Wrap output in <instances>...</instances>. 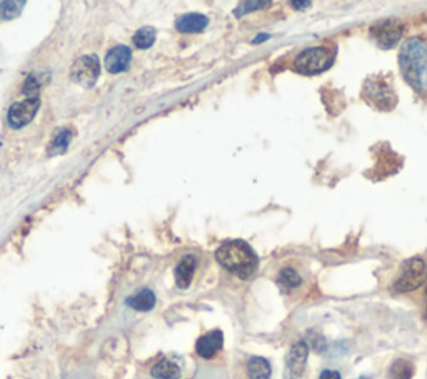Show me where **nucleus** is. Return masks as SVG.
<instances>
[{"label": "nucleus", "mask_w": 427, "mask_h": 379, "mask_svg": "<svg viewBox=\"0 0 427 379\" xmlns=\"http://www.w3.org/2000/svg\"><path fill=\"white\" fill-rule=\"evenodd\" d=\"M319 379H342L341 373L334 371V369H324L322 373H320Z\"/></svg>", "instance_id": "b1692460"}, {"label": "nucleus", "mask_w": 427, "mask_h": 379, "mask_svg": "<svg viewBox=\"0 0 427 379\" xmlns=\"http://www.w3.org/2000/svg\"><path fill=\"white\" fill-rule=\"evenodd\" d=\"M39 107H40L39 97H29V99L22 100V103L13 104L12 107L8 109V115H7L8 126L13 129H21L27 126V124L35 117Z\"/></svg>", "instance_id": "1a4fd4ad"}, {"label": "nucleus", "mask_w": 427, "mask_h": 379, "mask_svg": "<svg viewBox=\"0 0 427 379\" xmlns=\"http://www.w3.org/2000/svg\"><path fill=\"white\" fill-rule=\"evenodd\" d=\"M309 358V346L305 341H297L291 346L289 353L286 356V368H284V379H299L303 378L308 366Z\"/></svg>", "instance_id": "0eeeda50"}, {"label": "nucleus", "mask_w": 427, "mask_h": 379, "mask_svg": "<svg viewBox=\"0 0 427 379\" xmlns=\"http://www.w3.org/2000/svg\"><path fill=\"white\" fill-rule=\"evenodd\" d=\"M362 95L369 104H373L374 107L380 110H391L392 107H396V94H394L392 86L389 84L387 78L384 77L375 76L368 78Z\"/></svg>", "instance_id": "20e7f679"}, {"label": "nucleus", "mask_w": 427, "mask_h": 379, "mask_svg": "<svg viewBox=\"0 0 427 379\" xmlns=\"http://www.w3.org/2000/svg\"><path fill=\"white\" fill-rule=\"evenodd\" d=\"M277 283L286 289H296L303 284V277L299 276L294 267H282L279 276H277Z\"/></svg>", "instance_id": "a211bd4d"}, {"label": "nucleus", "mask_w": 427, "mask_h": 379, "mask_svg": "<svg viewBox=\"0 0 427 379\" xmlns=\"http://www.w3.org/2000/svg\"><path fill=\"white\" fill-rule=\"evenodd\" d=\"M399 67L404 78L419 94H427V44L411 37L399 50Z\"/></svg>", "instance_id": "f257e3e1"}, {"label": "nucleus", "mask_w": 427, "mask_h": 379, "mask_svg": "<svg viewBox=\"0 0 427 379\" xmlns=\"http://www.w3.org/2000/svg\"><path fill=\"white\" fill-rule=\"evenodd\" d=\"M99 74L100 64L95 55H83V57L77 59L71 69L72 81L81 87H86V89H90L95 84L97 78H99Z\"/></svg>", "instance_id": "423d86ee"}, {"label": "nucleus", "mask_w": 427, "mask_h": 379, "mask_svg": "<svg viewBox=\"0 0 427 379\" xmlns=\"http://www.w3.org/2000/svg\"><path fill=\"white\" fill-rule=\"evenodd\" d=\"M427 279V262L422 257H411L404 262L401 276L394 283L396 293H412L421 288Z\"/></svg>", "instance_id": "39448f33"}, {"label": "nucleus", "mask_w": 427, "mask_h": 379, "mask_svg": "<svg viewBox=\"0 0 427 379\" xmlns=\"http://www.w3.org/2000/svg\"><path fill=\"white\" fill-rule=\"evenodd\" d=\"M156 42V30L152 27H142L134 35V45L137 49H148Z\"/></svg>", "instance_id": "6ab92c4d"}, {"label": "nucleus", "mask_w": 427, "mask_h": 379, "mask_svg": "<svg viewBox=\"0 0 427 379\" xmlns=\"http://www.w3.org/2000/svg\"><path fill=\"white\" fill-rule=\"evenodd\" d=\"M249 379H269L272 374L271 363L261 356H252L247 361Z\"/></svg>", "instance_id": "dca6fc26"}, {"label": "nucleus", "mask_w": 427, "mask_h": 379, "mask_svg": "<svg viewBox=\"0 0 427 379\" xmlns=\"http://www.w3.org/2000/svg\"><path fill=\"white\" fill-rule=\"evenodd\" d=\"M266 39H269V35L264 34V37H257V39H255L254 42H261V40H266Z\"/></svg>", "instance_id": "bb28decb"}, {"label": "nucleus", "mask_w": 427, "mask_h": 379, "mask_svg": "<svg viewBox=\"0 0 427 379\" xmlns=\"http://www.w3.org/2000/svg\"><path fill=\"white\" fill-rule=\"evenodd\" d=\"M209 24V18L202 13H185V16L179 17L175 22V29L182 34H197L202 32Z\"/></svg>", "instance_id": "ddd939ff"}, {"label": "nucleus", "mask_w": 427, "mask_h": 379, "mask_svg": "<svg viewBox=\"0 0 427 379\" xmlns=\"http://www.w3.org/2000/svg\"><path fill=\"white\" fill-rule=\"evenodd\" d=\"M197 269L196 256H185L175 267V284L179 289H187Z\"/></svg>", "instance_id": "f8f14e48"}, {"label": "nucleus", "mask_w": 427, "mask_h": 379, "mask_svg": "<svg viewBox=\"0 0 427 379\" xmlns=\"http://www.w3.org/2000/svg\"><path fill=\"white\" fill-rule=\"evenodd\" d=\"M414 364L407 359H396L389 369V379H412L414 378Z\"/></svg>", "instance_id": "f3484780"}, {"label": "nucleus", "mask_w": 427, "mask_h": 379, "mask_svg": "<svg viewBox=\"0 0 427 379\" xmlns=\"http://www.w3.org/2000/svg\"><path fill=\"white\" fill-rule=\"evenodd\" d=\"M69 142H71V132L60 131L50 146V154H64L67 151Z\"/></svg>", "instance_id": "aec40b11"}, {"label": "nucleus", "mask_w": 427, "mask_h": 379, "mask_svg": "<svg viewBox=\"0 0 427 379\" xmlns=\"http://www.w3.org/2000/svg\"><path fill=\"white\" fill-rule=\"evenodd\" d=\"M267 6H271V2H242L238 8H235V16L240 17V16H244V13L257 11V8H262Z\"/></svg>", "instance_id": "4be33fe9"}, {"label": "nucleus", "mask_w": 427, "mask_h": 379, "mask_svg": "<svg viewBox=\"0 0 427 379\" xmlns=\"http://www.w3.org/2000/svg\"><path fill=\"white\" fill-rule=\"evenodd\" d=\"M334 57H336V50L326 47V45L309 47L296 57L294 71L304 74V76H315V74L327 71L332 66Z\"/></svg>", "instance_id": "7ed1b4c3"}, {"label": "nucleus", "mask_w": 427, "mask_h": 379, "mask_svg": "<svg viewBox=\"0 0 427 379\" xmlns=\"http://www.w3.org/2000/svg\"><path fill=\"white\" fill-rule=\"evenodd\" d=\"M224 346V334L221 330H214L201 336L196 343V353L204 359H212Z\"/></svg>", "instance_id": "9d476101"}, {"label": "nucleus", "mask_w": 427, "mask_h": 379, "mask_svg": "<svg viewBox=\"0 0 427 379\" xmlns=\"http://www.w3.org/2000/svg\"><path fill=\"white\" fill-rule=\"evenodd\" d=\"M127 306L141 313L151 311L156 306V294L151 289H141L127 299Z\"/></svg>", "instance_id": "2eb2a0df"}, {"label": "nucleus", "mask_w": 427, "mask_h": 379, "mask_svg": "<svg viewBox=\"0 0 427 379\" xmlns=\"http://www.w3.org/2000/svg\"><path fill=\"white\" fill-rule=\"evenodd\" d=\"M131 59H132L131 49L125 47V45H119V47H114L109 54L105 55L107 72L119 74V72L127 71L129 64H131Z\"/></svg>", "instance_id": "9b49d317"}, {"label": "nucleus", "mask_w": 427, "mask_h": 379, "mask_svg": "<svg viewBox=\"0 0 427 379\" xmlns=\"http://www.w3.org/2000/svg\"><path fill=\"white\" fill-rule=\"evenodd\" d=\"M424 319L427 321V286H426V291H424Z\"/></svg>", "instance_id": "a878e982"}, {"label": "nucleus", "mask_w": 427, "mask_h": 379, "mask_svg": "<svg viewBox=\"0 0 427 379\" xmlns=\"http://www.w3.org/2000/svg\"><path fill=\"white\" fill-rule=\"evenodd\" d=\"M40 86H42V82H39V77H37L35 74H32V76L27 78L25 84H24V94L34 95L35 92L40 89ZM34 97H37V95H34Z\"/></svg>", "instance_id": "5701e85b"}, {"label": "nucleus", "mask_w": 427, "mask_h": 379, "mask_svg": "<svg viewBox=\"0 0 427 379\" xmlns=\"http://www.w3.org/2000/svg\"><path fill=\"white\" fill-rule=\"evenodd\" d=\"M25 6V2H2L0 4V12H2V17L11 21V18L17 17L21 13L22 7Z\"/></svg>", "instance_id": "412c9836"}, {"label": "nucleus", "mask_w": 427, "mask_h": 379, "mask_svg": "<svg viewBox=\"0 0 427 379\" xmlns=\"http://www.w3.org/2000/svg\"><path fill=\"white\" fill-rule=\"evenodd\" d=\"M310 6H312V4H310V2H292V7H300V8H303V7H310Z\"/></svg>", "instance_id": "393cba45"}, {"label": "nucleus", "mask_w": 427, "mask_h": 379, "mask_svg": "<svg viewBox=\"0 0 427 379\" xmlns=\"http://www.w3.org/2000/svg\"><path fill=\"white\" fill-rule=\"evenodd\" d=\"M404 25L399 21H382L370 27V35L382 49H391L401 40Z\"/></svg>", "instance_id": "6e6552de"}, {"label": "nucleus", "mask_w": 427, "mask_h": 379, "mask_svg": "<svg viewBox=\"0 0 427 379\" xmlns=\"http://www.w3.org/2000/svg\"><path fill=\"white\" fill-rule=\"evenodd\" d=\"M216 259L222 267H226L227 271L240 277V279H249L259 264L257 254L254 252V249L239 239L221 244V247L216 251Z\"/></svg>", "instance_id": "f03ea898"}, {"label": "nucleus", "mask_w": 427, "mask_h": 379, "mask_svg": "<svg viewBox=\"0 0 427 379\" xmlns=\"http://www.w3.org/2000/svg\"><path fill=\"white\" fill-rule=\"evenodd\" d=\"M359 379H370V378H369V376H361Z\"/></svg>", "instance_id": "cd10ccee"}, {"label": "nucleus", "mask_w": 427, "mask_h": 379, "mask_svg": "<svg viewBox=\"0 0 427 379\" xmlns=\"http://www.w3.org/2000/svg\"><path fill=\"white\" fill-rule=\"evenodd\" d=\"M151 374L152 378L156 379H180L182 371H180L179 364H175L174 361H170V359L164 358L152 366Z\"/></svg>", "instance_id": "4468645a"}]
</instances>
